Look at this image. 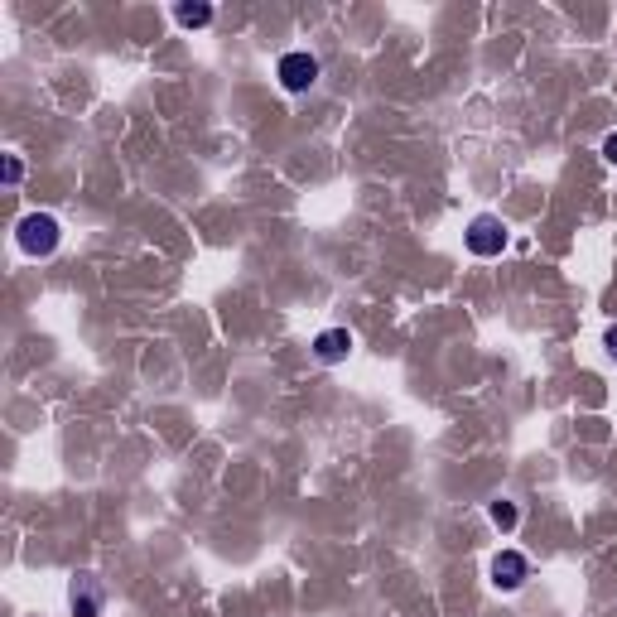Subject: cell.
Segmentation results:
<instances>
[{
	"instance_id": "obj_4",
	"label": "cell",
	"mask_w": 617,
	"mask_h": 617,
	"mask_svg": "<svg viewBox=\"0 0 617 617\" xmlns=\"http://www.w3.org/2000/svg\"><path fill=\"white\" fill-rule=\"evenodd\" d=\"M526 574H531V564H526V555H521V550H502V555L492 560V584H497L502 593L521 589V584H526Z\"/></svg>"
},
{
	"instance_id": "obj_10",
	"label": "cell",
	"mask_w": 617,
	"mask_h": 617,
	"mask_svg": "<svg viewBox=\"0 0 617 617\" xmlns=\"http://www.w3.org/2000/svg\"><path fill=\"white\" fill-rule=\"evenodd\" d=\"M603 160H608V164H617V131L608 135V140H603Z\"/></svg>"
},
{
	"instance_id": "obj_2",
	"label": "cell",
	"mask_w": 617,
	"mask_h": 617,
	"mask_svg": "<svg viewBox=\"0 0 617 617\" xmlns=\"http://www.w3.org/2000/svg\"><path fill=\"white\" fill-rule=\"evenodd\" d=\"M468 251L473 256H502L507 251V232H502V217H492V213H483V217H473L468 222Z\"/></svg>"
},
{
	"instance_id": "obj_7",
	"label": "cell",
	"mask_w": 617,
	"mask_h": 617,
	"mask_svg": "<svg viewBox=\"0 0 617 617\" xmlns=\"http://www.w3.org/2000/svg\"><path fill=\"white\" fill-rule=\"evenodd\" d=\"M174 15H179V25H184V29H203V25H213V5H179Z\"/></svg>"
},
{
	"instance_id": "obj_6",
	"label": "cell",
	"mask_w": 617,
	"mask_h": 617,
	"mask_svg": "<svg viewBox=\"0 0 617 617\" xmlns=\"http://www.w3.org/2000/svg\"><path fill=\"white\" fill-rule=\"evenodd\" d=\"M73 613L78 617H102V589H97V574H78V584H73Z\"/></svg>"
},
{
	"instance_id": "obj_5",
	"label": "cell",
	"mask_w": 617,
	"mask_h": 617,
	"mask_svg": "<svg viewBox=\"0 0 617 617\" xmlns=\"http://www.w3.org/2000/svg\"><path fill=\"white\" fill-rule=\"evenodd\" d=\"M314 352H319V362L333 367V362H343V357L352 352V333L348 328H323L319 338H314Z\"/></svg>"
},
{
	"instance_id": "obj_9",
	"label": "cell",
	"mask_w": 617,
	"mask_h": 617,
	"mask_svg": "<svg viewBox=\"0 0 617 617\" xmlns=\"http://www.w3.org/2000/svg\"><path fill=\"white\" fill-rule=\"evenodd\" d=\"M5 179H10V184H20V179H25V164H20V160H5Z\"/></svg>"
},
{
	"instance_id": "obj_8",
	"label": "cell",
	"mask_w": 617,
	"mask_h": 617,
	"mask_svg": "<svg viewBox=\"0 0 617 617\" xmlns=\"http://www.w3.org/2000/svg\"><path fill=\"white\" fill-rule=\"evenodd\" d=\"M492 526H497V531H511V526H516V507H511V502H492Z\"/></svg>"
},
{
	"instance_id": "obj_11",
	"label": "cell",
	"mask_w": 617,
	"mask_h": 617,
	"mask_svg": "<svg viewBox=\"0 0 617 617\" xmlns=\"http://www.w3.org/2000/svg\"><path fill=\"white\" fill-rule=\"evenodd\" d=\"M608 352L617 357V328H608Z\"/></svg>"
},
{
	"instance_id": "obj_1",
	"label": "cell",
	"mask_w": 617,
	"mask_h": 617,
	"mask_svg": "<svg viewBox=\"0 0 617 617\" xmlns=\"http://www.w3.org/2000/svg\"><path fill=\"white\" fill-rule=\"evenodd\" d=\"M15 237H20V246H25L29 256H54L58 251V222L49 213H29Z\"/></svg>"
},
{
	"instance_id": "obj_3",
	"label": "cell",
	"mask_w": 617,
	"mask_h": 617,
	"mask_svg": "<svg viewBox=\"0 0 617 617\" xmlns=\"http://www.w3.org/2000/svg\"><path fill=\"white\" fill-rule=\"evenodd\" d=\"M280 87L285 92H309L314 82H319V58L314 54H304V49H295V54H285L280 58Z\"/></svg>"
}]
</instances>
